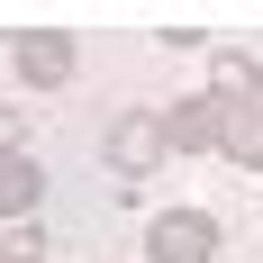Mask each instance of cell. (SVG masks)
Here are the masks:
<instances>
[{"mask_svg":"<svg viewBox=\"0 0 263 263\" xmlns=\"http://www.w3.org/2000/svg\"><path fill=\"white\" fill-rule=\"evenodd\" d=\"M200 100H218L227 118L236 109H263V54L254 46H209V91Z\"/></svg>","mask_w":263,"mask_h":263,"instance_id":"4","label":"cell"},{"mask_svg":"<svg viewBox=\"0 0 263 263\" xmlns=\"http://www.w3.org/2000/svg\"><path fill=\"white\" fill-rule=\"evenodd\" d=\"M0 155H27V109L0 100Z\"/></svg>","mask_w":263,"mask_h":263,"instance_id":"8","label":"cell"},{"mask_svg":"<svg viewBox=\"0 0 263 263\" xmlns=\"http://www.w3.org/2000/svg\"><path fill=\"white\" fill-rule=\"evenodd\" d=\"M0 254H9V263H46V236H36V227H9V236H0Z\"/></svg>","mask_w":263,"mask_h":263,"instance_id":"9","label":"cell"},{"mask_svg":"<svg viewBox=\"0 0 263 263\" xmlns=\"http://www.w3.org/2000/svg\"><path fill=\"white\" fill-rule=\"evenodd\" d=\"M0 263H9V254H0Z\"/></svg>","mask_w":263,"mask_h":263,"instance_id":"10","label":"cell"},{"mask_svg":"<svg viewBox=\"0 0 263 263\" xmlns=\"http://www.w3.org/2000/svg\"><path fill=\"white\" fill-rule=\"evenodd\" d=\"M218 136H227V109L200 100V91L163 109V145H173V155H218Z\"/></svg>","mask_w":263,"mask_h":263,"instance_id":"5","label":"cell"},{"mask_svg":"<svg viewBox=\"0 0 263 263\" xmlns=\"http://www.w3.org/2000/svg\"><path fill=\"white\" fill-rule=\"evenodd\" d=\"M36 200H46V163H36V155H0V218L27 227Z\"/></svg>","mask_w":263,"mask_h":263,"instance_id":"6","label":"cell"},{"mask_svg":"<svg viewBox=\"0 0 263 263\" xmlns=\"http://www.w3.org/2000/svg\"><path fill=\"white\" fill-rule=\"evenodd\" d=\"M218 263H227V254H218Z\"/></svg>","mask_w":263,"mask_h":263,"instance_id":"11","label":"cell"},{"mask_svg":"<svg viewBox=\"0 0 263 263\" xmlns=\"http://www.w3.org/2000/svg\"><path fill=\"white\" fill-rule=\"evenodd\" d=\"M9 64H18L27 91H64L73 64H82V46L64 36V27H18V36H9Z\"/></svg>","mask_w":263,"mask_h":263,"instance_id":"3","label":"cell"},{"mask_svg":"<svg viewBox=\"0 0 263 263\" xmlns=\"http://www.w3.org/2000/svg\"><path fill=\"white\" fill-rule=\"evenodd\" d=\"M218 155H227V163H245V173H263V109H236V118H227Z\"/></svg>","mask_w":263,"mask_h":263,"instance_id":"7","label":"cell"},{"mask_svg":"<svg viewBox=\"0 0 263 263\" xmlns=\"http://www.w3.org/2000/svg\"><path fill=\"white\" fill-rule=\"evenodd\" d=\"M145 263H218V218H209V209H163V218H145Z\"/></svg>","mask_w":263,"mask_h":263,"instance_id":"2","label":"cell"},{"mask_svg":"<svg viewBox=\"0 0 263 263\" xmlns=\"http://www.w3.org/2000/svg\"><path fill=\"white\" fill-rule=\"evenodd\" d=\"M163 155H173V145H163V109H118V118L100 127V163L118 173V182H145Z\"/></svg>","mask_w":263,"mask_h":263,"instance_id":"1","label":"cell"}]
</instances>
